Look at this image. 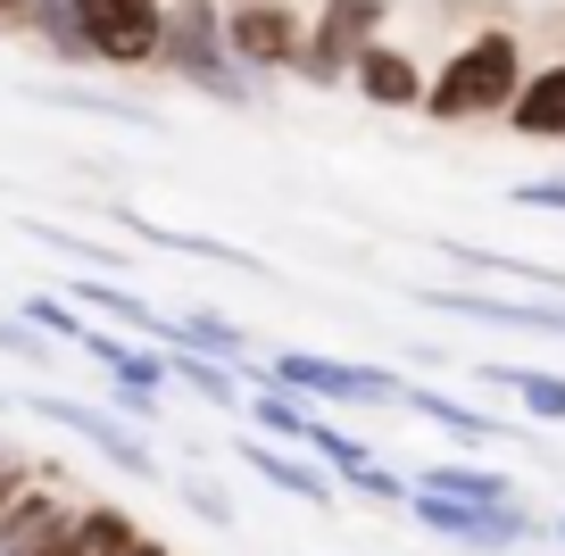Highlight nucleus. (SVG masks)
<instances>
[{
  "label": "nucleus",
  "mask_w": 565,
  "mask_h": 556,
  "mask_svg": "<svg viewBox=\"0 0 565 556\" xmlns=\"http://www.w3.org/2000/svg\"><path fill=\"white\" fill-rule=\"evenodd\" d=\"M407 490H433V499L458 506H524V482L508 466H482V457H441V466H416Z\"/></svg>",
  "instance_id": "9b49d317"
},
{
  "label": "nucleus",
  "mask_w": 565,
  "mask_h": 556,
  "mask_svg": "<svg viewBox=\"0 0 565 556\" xmlns=\"http://www.w3.org/2000/svg\"><path fill=\"white\" fill-rule=\"evenodd\" d=\"M399 515L416 523V532L466 548V556H515V548L541 539V515H532V506H458V499H433V490H407Z\"/></svg>",
  "instance_id": "39448f33"
},
{
  "label": "nucleus",
  "mask_w": 565,
  "mask_h": 556,
  "mask_svg": "<svg viewBox=\"0 0 565 556\" xmlns=\"http://www.w3.org/2000/svg\"><path fill=\"white\" fill-rule=\"evenodd\" d=\"M25 407L34 416H51L58 432H75L100 466H117L125 482H167V466H159V449L134 432V424H117L108 407H92V399H58V391H25Z\"/></svg>",
  "instance_id": "0eeeda50"
},
{
  "label": "nucleus",
  "mask_w": 565,
  "mask_h": 556,
  "mask_svg": "<svg viewBox=\"0 0 565 556\" xmlns=\"http://www.w3.org/2000/svg\"><path fill=\"white\" fill-rule=\"evenodd\" d=\"M34 42L58 58V67H92V51H84V34H75V9H51V18H34Z\"/></svg>",
  "instance_id": "5701e85b"
},
{
  "label": "nucleus",
  "mask_w": 565,
  "mask_h": 556,
  "mask_svg": "<svg viewBox=\"0 0 565 556\" xmlns=\"http://www.w3.org/2000/svg\"><path fill=\"white\" fill-rule=\"evenodd\" d=\"M341 490H358V499H374V506H407V473H391V466H366V473H350Z\"/></svg>",
  "instance_id": "a878e982"
},
{
  "label": "nucleus",
  "mask_w": 565,
  "mask_h": 556,
  "mask_svg": "<svg viewBox=\"0 0 565 556\" xmlns=\"http://www.w3.org/2000/svg\"><path fill=\"white\" fill-rule=\"evenodd\" d=\"M58 108H84V117H117V125H159L141 100H100V92H51Z\"/></svg>",
  "instance_id": "393cba45"
},
{
  "label": "nucleus",
  "mask_w": 565,
  "mask_h": 556,
  "mask_svg": "<svg viewBox=\"0 0 565 556\" xmlns=\"http://www.w3.org/2000/svg\"><path fill=\"white\" fill-rule=\"evenodd\" d=\"M183 506H192L200 523H216V532H225V523H233V499H225V490H216V482H183Z\"/></svg>",
  "instance_id": "cd10ccee"
},
{
  "label": "nucleus",
  "mask_w": 565,
  "mask_h": 556,
  "mask_svg": "<svg viewBox=\"0 0 565 556\" xmlns=\"http://www.w3.org/2000/svg\"><path fill=\"white\" fill-rule=\"evenodd\" d=\"M25 324H34L42 332V341H58V349H75V341H84V324H92V316L84 308H67V299H51V291H34V299H25Z\"/></svg>",
  "instance_id": "412c9836"
},
{
  "label": "nucleus",
  "mask_w": 565,
  "mask_h": 556,
  "mask_svg": "<svg viewBox=\"0 0 565 556\" xmlns=\"http://www.w3.org/2000/svg\"><path fill=\"white\" fill-rule=\"evenodd\" d=\"M482 391H515L532 424H565V374L557 365H524V357H482L475 365Z\"/></svg>",
  "instance_id": "2eb2a0df"
},
{
  "label": "nucleus",
  "mask_w": 565,
  "mask_h": 556,
  "mask_svg": "<svg viewBox=\"0 0 565 556\" xmlns=\"http://www.w3.org/2000/svg\"><path fill=\"white\" fill-rule=\"evenodd\" d=\"M508 200L515 209H541V216H565V174H524Z\"/></svg>",
  "instance_id": "bb28decb"
},
{
  "label": "nucleus",
  "mask_w": 565,
  "mask_h": 556,
  "mask_svg": "<svg viewBox=\"0 0 565 556\" xmlns=\"http://www.w3.org/2000/svg\"><path fill=\"white\" fill-rule=\"evenodd\" d=\"M125 225H134V242H159V249H175V258H209V266H233V275H258V258H249V249H233V242H216V233L150 225V216H125Z\"/></svg>",
  "instance_id": "6ab92c4d"
},
{
  "label": "nucleus",
  "mask_w": 565,
  "mask_h": 556,
  "mask_svg": "<svg viewBox=\"0 0 565 556\" xmlns=\"http://www.w3.org/2000/svg\"><path fill=\"white\" fill-rule=\"evenodd\" d=\"M125 556H175V548H167V539H150V532H141V539H134V548H125Z\"/></svg>",
  "instance_id": "7c9ffc66"
},
{
  "label": "nucleus",
  "mask_w": 565,
  "mask_h": 556,
  "mask_svg": "<svg viewBox=\"0 0 565 556\" xmlns=\"http://www.w3.org/2000/svg\"><path fill=\"white\" fill-rule=\"evenodd\" d=\"M0 416H9V391H0Z\"/></svg>",
  "instance_id": "473e14b6"
},
{
  "label": "nucleus",
  "mask_w": 565,
  "mask_h": 556,
  "mask_svg": "<svg viewBox=\"0 0 565 556\" xmlns=\"http://www.w3.org/2000/svg\"><path fill=\"white\" fill-rule=\"evenodd\" d=\"M433 316H458V324H491V332H532V341H565V299H508V291H458V282H433L416 291Z\"/></svg>",
  "instance_id": "1a4fd4ad"
},
{
  "label": "nucleus",
  "mask_w": 565,
  "mask_h": 556,
  "mask_svg": "<svg viewBox=\"0 0 565 556\" xmlns=\"http://www.w3.org/2000/svg\"><path fill=\"white\" fill-rule=\"evenodd\" d=\"M350 92H358L366 108H391V117H416V108H424V67H416V58H407L399 42L383 34V42H374V51L350 67Z\"/></svg>",
  "instance_id": "ddd939ff"
},
{
  "label": "nucleus",
  "mask_w": 565,
  "mask_h": 556,
  "mask_svg": "<svg viewBox=\"0 0 565 556\" xmlns=\"http://www.w3.org/2000/svg\"><path fill=\"white\" fill-rule=\"evenodd\" d=\"M92 67H159L167 0H67Z\"/></svg>",
  "instance_id": "423d86ee"
},
{
  "label": "nucleus",
  "mask_w": 565,
  "mask_h": 556,
  "mask_svg": "<svg viewBox=\"0 0 565 556\" xmlns=\"http://www.w3.org/2000/svg\"><path fill=\"white\" fill-rule=\"evenodd\" d=\"M308 457H317L333 482H350V473H366V466H374V449H366L358 432H341V424H317V432H308Z\"/></svg>",
  "instance_id": "aec40b11"
},
{
  "label": "nucleus",
  "mask_w": 565,
  "mask_h": 556,
  "mask_svg": "<svg viewBox=\"0 0 565 556\" xmlns=\"http://www.w3.org/2000/svg\"><path fill=\"white\" fill-rule=\"evenodd\" d=\"M84 349L92 365H108V383L117 391H134V399H159L167 407V349H150V341H125V332H108V324H84Z\"/></svg>",
  "instance_id": "f8f14e48"
},
{
  "label": "nucleus",
  "mask_w": 565,
  "mask_h": 556,
  "mask_svg": "<svg viewBox=\"0 0 565 556\" xmlns=\"http://www.w3.org/2000/svg\"><path fill=\"white\" fill-rule=\"evenodd\" d=\"M225 51H233V67H242L249 84L291 75L300 51H308V18L291 0H242V9H225Z\"/></svg>",
  "instance_id": "6e6552de"
},
{
  "label": "nucleus",
  "mask_w": 565,
  "mask_h": 556,
  "mask_svg": "<svg viewBox=\"0 0 565 556\" xmlns=\"http://www.w3.org/2000/svg\"><path fill=\"white\" fill-rule=\"evenodd\" d=\"M175 349L216 357V365H242V357H249V332L233 324V316H216V308H183V316H175Z\"/></svg>",
  "instance_id": "a211bd4d"
},
{
  "label": "nucleus",
  "mask_w": 565,
  "mask_h": 556,
  "mask_svg": "<svg viewBox=\"0 0 565 556\" xmlns=\"http://www.w3.org/2000/svg\"><path fill=\"white\" fill-rule=\"evenodd\" d=\"M266 383L291 399H333V407H399V365H366V357H317V349H275Z\"/></svg>",
  "instance_id": "20e7f679"
},
{
  "label": "nucleus",
  "mask_w": 565,
  "mask_h": 556,
  "mask_svg": "<svg viewBox=\"0 0 565 556\" xmlns=\"http://www.w3.org/2000/svg\"><path fill=\"white\" fill-rule=\"evenodd\" d=\"M391 18H399L391 0H317V9H308V51H300V67H291V75H300L308 92H341V84H350V67L383 42Z\"/></svg>",
  "instance_id": "7ed1b4c3"
},
{
  "label": "nucleus",
  "mask_w": 565,
  "mask_h": 556,
  "mask_svg": "<svg viewBox=\"0 0 565 556\" xmlns=\"http://www.w3.org/2000/svg\"><path fill=\"white\" fill-rule=\"evenodd\" d=\"M0 349H9V357H25V365H58V341H42L25 316H0Z\"/></svg>",
  "instance_id": "b1692460"
},
{
  "label": "nucleus",
  "mask_w": 565,
  "mask_h": 556,
  "mask_svg": "<svg viewBox=\"0 0 565 556\" xmlns=\"http://www.w3.org/2000/svg\"><path fill=\"white\" fill-rule=\"evenodd\" d=\"M42 556H84V548H75V532H67V539H51V548H42Z\"/></svg>",
  "instance_id": "2f4dec72"
},
{
  "label": "nucleus",
  "mask_w": 565,
  "mask_h": 556,
  "mask_svg": "<svg viewBox=\"0 0 565 556\" xmlns=\"http://www.w3.org/2000/svg\"><path fill=\"white\" fill-rule=\"evenodd\" d=\"M524 75H532V58H524V42H515V25H482L475 42L449 51L441 75H424V108H416V117H433V125L508 117L515 92H524Z\"/></svg>",
  "instance_id": "f257e3e1"
},
{
  "label": "nucleus",
  "mask_w": 565,
  "mask_h": 556,
  "mask_svg": "<svg viewBox=\"0 0 565 556\" xmlns=\"http://www.w3.org/2000/svg\"><path fill=\"white\" fill-rule=\"evenodd\" d=\"M399 407H407V416H424L433 432H449L466 457H475V449H491V440H515V432H524V424H508L499 407L458 399V391H433V383H399Z\"/></svg>",
  "instance_id": "9d476101"
},
{
  "label": "nucleus",
  "mask_w": 565,
  "mask_h": 556,
  "mask_svg": "<svg viewBox=\"0 0 565 556\" xmlns=\"http://www.w3.org/2000/svg\"><path fill=\"white\" fill-rule=\"evenodd\" d=\"M508 125L524 141H565V58H548V67L524 75V92H515Z\"/></svg>",
  "instance_id": "dca6fc26"
},
{
  "label": "nucleus",
  "mask_w": 565,
  "mask_h": 556,
  "mask_svg": "<svg viewBox=\"0 0 565 556\" xmlns=\"http://www.w3.org/2000/svg\"><path fill=\"white\" fill-rule=\"evenodd\" d=\"M34 482H42V473H34V466H25V457H18V449H9V440H0V506L18 499V490H34Z\"/></svg>",
  "instance_id": "c756f323"
},
{
  "label": "nucleus",
  "mask_w": 565,
  "mask_h": 556,
  "mask_svg": "<svg viewBox=\"0 0 565 556\" xmlns=\"http://www.w3.org/2000/svg\"><path fill=\"white\" fill-rule=\"evenodd\" d=\"M159 75L192 84L200 100H225V108H249L258 84L233 67L225 51V9L216 0H167V34H159Z\"/></svg>",
  "instance_id": "f03ea898"
},
{
  "label": "nucleus",
  "mask_w": 565,
  "mask_h": 556,
  "mask_svg": "<svg viewBox=\"0 0 565 556\" xmlns=\"http://www.w3.org/2000/svg\"><path fill=\"white\" fill-rule=\"evenodd\" d=\"M67 0H0V34H34V18H51Z\"/></svg>",
  "instance_id": "c85d7f7f"
},
{
  "label": "nucleus",
  "mask_w": 565,
  "mask_h": 556,
  "mask_svg": "<svg viewBox=\"0 0 565 556\" xmlns=\"http://www.w3.org/2000/svg\"><path fill=\"white\" fill-rule=\"evenodd\" d=\"M167 383H183L200 407H216V416H242V383H233V365H216V357L167 349Z\"/></svg>",
  "instance_id": "f3484780"
},
{
  "label": "nucleus",
  "mask_w": 565,
  "mask_h": 556,
  "mask_svg": "<svg viewBox=\"0 0 565 556\" xmlns=\"http://www.w3.org/2000/svg\"><path fill=\"white\" fill-rule=\"evenodd\" d=\"M557 539H565V515H557Z\"/></svg>",
  "instance_id": "f704fd0d"
},
{
  "label": "nucleus",
  "mask_w": 565,
  "mask_h": 556,
  "mask_svg": "<svg viewBox=\"0 0 565 556\" xmlns=\"http://www.w3.org/2000/svg\"><path fill=\"white\" fill-rule=\"evenodd\" d=\"M25 233H34V242L42 249H58V258H67V266H84V275H117V249H100V242H84V233H67V225H25Z\"/></svg>",
  "instance_id": "4be33fe9"
},
{
  "label": "nucleus",
  "mask_w": 565,
  "mask_h": 556,
  "mask_svg": "<svg viewBox=\"0 0 565 556\" xmlns=\"http://www.w3.org/2000/svg\"><path fill=\"white\" fill-rule=\"evenodd\" d=\"M242 466L258 473V482H275L282 499H300V506H317V515H333V506H341L333 473H324L317 457H291V449H275V440H242Z\"/></svg>",
  "instance_id": "4468645a"
},
{
  "label": "nucleus",
  "mask_w": 565,
  "mask_h": 556,
  "mask_svg": "<svg viewBox=\"0 0 565 556\" xmlns=\"http://www.w3.org/2000/svg\"><path fill=\"white\" fill-rule=\"evenodd\" d=\"M216 9H242V0H216Z\"/></svg>",
  "instance_id": "72a5a7b5"
}]
</instances>
